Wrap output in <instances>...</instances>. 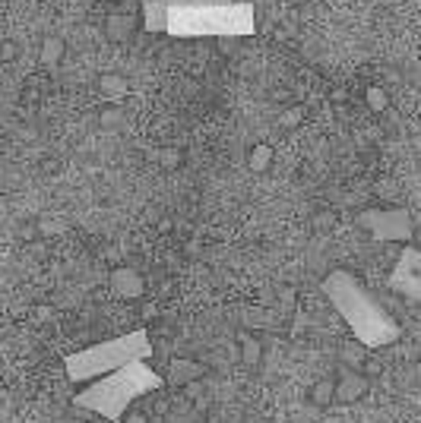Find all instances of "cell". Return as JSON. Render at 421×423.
Masks as SVG:
<instances>
[{"label": "cell", "mask_w": 421, "mask_h": 423, "mask_svg": "<svg viewBox=\"0 0 421 423\" xmlns=\"http://www.w3.org/2000/svg\"><path fill=\"white\" fill-rule=\"evenodd\" d=\"M355 221L364 234H370L380 243H396V240L406 243L415 231L406 208H364V212H358Z\"/></svg>", "instance_id": "obj_5"}, {"label": "cell", "mask_w": 421, "mask_h": 423, "mask_svg": "<svg viewBox=\"0 0 421 423\" xmlns=\"http://www.w3.org/2000/svg\"><path fill=\"white\" fill-rule=\"evenodd\" d=\"M247 161H250V170H254V174H263V170H269V164H273V149H269L266 142L254 145Z\"/></svg>", "instance_id": "obj_13"}, {"label": "cell", "mask_w": 421, "mask_h": 423, "mask_svg": "<svg viewBox=\"0 0 421 423\" xmlns=\"http://www.w3.org/2000/svg\"><path fill=\"white\" fill-rule=\"evenodd\" d=\"M153 354L146 332H130L121 338L102 341V344H92L86 351H77L64 360V370L70 382H92V379L105 376V372H115L121 366L134 363V360H146Z\"/></svg>", "instance_id": "obj_4"}, {"label": "cell", "mask_w": 421, "mask_h": 423, "mask_svg": "<svg viewBox=\"0 0 421 423\" xmlns=\"http://www.w3.org/2000/svg\"><path fill=\"white\" fill-rule=\"evenodd\" d=\"M124 423H149V417L143 414V410H127V417H124Z\"/></svg>", "instance_id": "obj_22"}, {"label": "cell", "mask_w": 421, "mask_h": 423, "mask_svg": "<svg viewBox=\"0 0 421 423\" xmlns=\"http://www.w3.org/2000/svg\"><path fill=\"white\" fill-rule=\"evenodd\" d=\"M206 376V363H200V360H190V357H174L171 363H168V385H193L197 379Z\"/></svg>", "instance_id": "obj_9"}, {"label": "cell", "mask_w": 421, "mask_h": 423, "mask_svg": "<svg viewBox=\"0 0 421 423\" xmlns=\"http://www.w3.org/2000/svg\"><path fill=\"white\" fill-rule=\"evenodd\" d=\"M279 303H282V309H294V303H298V290H294L292 284H282V288H279Z\"/></svg>", "instance_id": "obj_16"}, {"label": "cell", "mask_w": 421, "mask_h": 423, "mask_svg": "<svg viewBox=\"0 0 421 423\" xmlns=\"http://www.w3.org/2000/svg\"><path fill=\"white\" fill-rule=\"evenodd\" d=\"M162 168H168V170L181 168V152L178 149H165V152H162Z\"/></svg>", "instance_id": "obj_17"}, {"label": "cell", "mask_w": 421, "mask_h": 423, "mask_svg": "<svg viewBox=\"0 0 421 423\" xmlns=\"http://www.w3.org/2000/svg\"><path fill=\"white\" fill-rule=\"evenodd\" d=\"M307 398H311L313 408H330L332 401H336V379H317V382L311 385V391H307Z\"/></svg>", "instance_id": "obj_12"}, {"label": "cell", "mask_w": 421, "mask_h": 423, "mask_svg": "<svg viewBox=\"0 0 421 423\" xmlns=\"http://www.w3.org/2000/svg\"><path fill=\"white\" fill-rule=\"evenodd\" d=\"M332 224H336V215H332V212H320V215H313V227H317V231H330Z\"/></svg>", "instance_id": "obj_18"}, {"label": "cell", "mask_w": 421, "mask_h": 423, "mask_svg": "<svg viewBox=\"0 0 421 423\" xmlns=\"http://www.w3.org/2000/svg\"><path fill=\"white\" fill-rule=\"evenodd\" d=\"M102 123H105V126H115V123H117V111H115V107H108V111L102 114Z\"/></svg>", "instance_id": "obj_24"}, {"label": "cell", "mask_w": 421, "mask_h": 423, "mask_svg": "<svg viewBox=\"0 0 421 423\" xmlns=\"http://www.w3.org/2000/svg\"><path fill=\"white\" fill-rule=\"evenodd\" d=\"M361 372H364V376H368V379H377V376H380V372H383V363H380V360H364V363H361Z\"/></svg>", "instance_id": "obj_20"}, {"label": "cell", "mask_w": 421, "mask_h": 423, "mask_svg": "<svg viewBox=\"0 0 421 423\" xmlns=\"http://www.w3.org/2000/svg\"><path fill=\"white\" fill-rule=\"evenodd\" d=\"M368 105L374 107V111H383V107H387V95H383L380 88H368Z\"/></svg>", "instance_id": "obj_19"}, {"label": "cell", "mask_w": 421, "mask_h": 423, "mask_svg": "<svg viewBox=\"0 0 421 423\" xmlns=\"http://www.w3.org/2000/svg\"><path fill=\"white\" fill-rule=\"evenodd\" d=\"M301 120V107H288L285 114H282V126H294Z\"/></svg>", "instance_id": "obj_21"}, {"label": "cell", "mask_w": 421, "mask_h": 423, "mask_svg": "<svg viewBox=\"0 0 421 423\" xmlns=\"http://www.w3.org/2000/svg\"><path fill=\"white\" fill-rule=\"evenodd\" d=\"M102 95L111 101V105H117V101L127 95V82H124L121 76H105V79H102Z\"/></svg>", "instance_id": "obj_14"}, {"label": "cell", "mask_w": 421, "mask_h": 423, "mask_svg": "<svg viewBox=\"0 0 421 423\" xmlns=\"http://www.w3.org/2000/svg\"><path fill=\"white\" fill-rule=\"evenodd\" d=\"M238 360H241L247 370H257V366L263 363V344H260V338H254L250 332L238 335Z\"/></svg>", "instance_id": "obj_10"}, {"label": "cell", "mask_w": 421, "mask_h": 423, "mask_svg": "<svg viewBox=\"0 0 421 423\" xmlns=\"http://www.w3.org/2000/svg\"><path fill=\"white\" fill-rule=\"evenodd\" d=\"M155 389H162V376L153 366H146V360H134L121 370L92 379V385H86L73 395V404L105 417V420H121L136 398L149 395Z\"/></svg>", "instance_id": "obj_3"}, {"label": "cell", "mask_w": 421, "mask_h": 423, "mask_svg": "<svg viewBox=\"0 0 421 423\" xmlns=\"http://www.w3.org/2000/svg\"><path fill=\"white\" fill-rule=\"evenodd\" d=\"M0 57H4V60H13V57H16V44L13 41H4V44H0Z\"/></svg>", "instance_id": "obj_23"}, {"label": "cell", "mask_w": 421, "mask_h": 423, "mask_svg": "<svg viewBox=\"0 0 421 423\" xmlns=\"http://www.w3.org/2000/svg\"><path fill=\"white\" fill-rule=\"evenodd\" d=\"M323 294L330 297L336 313L342 316V322L349 325L351 338L368 344L370 351L399 341V335H402L399 322L368 294V288H364L351 271H345V269L330 271V275L323 278Z\"/></svg>", "instance_id": "obj_2"}, {"label": "cell", "mask_w": 421, "mask_h": 423, "mask_svg": "<svg viewBox=\"0 0 421 423\" xmlns=\"http://www.w3.org/2000/svg\"><path fill=\"white\" fill-rule=\"evenodd\" d=\"M60 54H64V41H60V38H45V41H41V63L54 67V63L60 60Z\"/></svg>", "instance_id": "obj_15"}, {"label": "cell", "mask_w": 421, "mask_h": 423, "mask_svg": "<svg viewBox=\"0 0 421 423\" xmlns=\"http://www.w3.org/2000/svg\"><path fill=\"white\" fill-rule=\"evenodd\" d=\"M370 357V347L361 344L358 338H345L342 347H339V360H342L349 370H361V363Z\"/></svg>", "instance_id": "obj_11"}, {"label": "cell", "mask_w": 421, "mask_h": 423, "mask_svg": "<svg viewBox=\"0 0 421 423\" xmlns=\"http://www.w3.org/2000/svg\"><path fill=\"white\" fill-rule=\"evenodd\" d=\"M387 284L402 294L406 300L421 303V250L418 246H402L399 259H396L393 271H389Z\"/></svg>", "instance_id": "obj_6"}, {"label": "cell", "mask_w": 421, "mask_h": 423, "mask_svg": "<svg viewBox=\"0 0 421 423\" xmlns=\"http://www.w3.org/2000/svg\"><path fill=\"white\" fill-rule=\"evenodd\" d=\"M370 391V379L361 370H349L345 366L336 376V401L339 404H358Z\"/></svg>", "instance_id": "obj_8"}, {"label": "cell", "mask_w": 421, "mask_h": 423, "mask_svg": "<svg viewBox=\"0 0 421 423\" xmlns=\"http://www.w3.org/2000/svg\"><path fill=\"white\" fill-rule=\"evenodd\" d=\"M143 25L168 35H247L254 6L238 0H143Z\"/></svg>", "instance_id": "obj_1"}, {"label": "cell", "mask_w": 421, "mask_h": 423, "mask_svg": "<svg viewBox=\"0 0 421 423\" xmlns=\"http://www.w3.org/2000/svg\"><path fill=\"white\" fill-rule=\"evenodd\" d=\"M108 284L121 300H143V294H146V278L136 269H130V265H117V269L111 271Z\"/></svg>", "instance_id": "obj_7"}]
</instances>
